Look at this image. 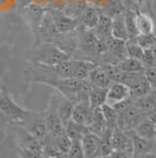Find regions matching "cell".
Instances as JSON below:
<instances>
[{"label":"cell","mask_w":156,"mask_h":158,"mask_svg":"<svg viewBox=\"0 0 156 158\" xmlns=\"http://www.w3.org/2000/svg\"><path fill=\"white\" fill-rule=\"evenodd\" d=\"M72 58L55 43H40L35 45L31 53L32 64L44 66H55Z\"/></svg>","instance_id":"obj_1"},{"label":"cell","mask_w":156,"mask_h":158,"mask_svg":"<svg viewBox=\"0 0 156 158\" xmlns=\"http://www.w3.org/2000/svg\"><path fill=\"white\" fill-rule=\"evenodd\" d=\"M0 111L6 117L10 124H18L27 114L28 110L21 107L15 103L12 94L8 92L6 87L0 92Z\"/></svg>","instance_id":"obj_2"},{"label":"cell","mask_w":156,"mask_h":158,"mask_svg":"<svg viewBox=\"0 0 156 158\" xmlns=\"http://www.w3.org/2000/svg\"><path fill=\"white\" fill-rule=\"evenodd\" d=\"M18 125L24 126L26 130H28L37 138L40 139L41 142L48 135V130H47V125H46L44 112H37L28 110L27 114L24 117V119L20 123H18Z\"/></svg>","instance_id":"obj_3"},{"label":"cell","mask_w":156,"mask_h":158,"mask_svg":"<svg viewBox=\"0 0 156 158\" xmlns=\"http://www.w3.org/2000/svg\"><path fill=\"white\" fill-rule=\"evenodd\" d=\"M124 58H127V41L111 37L107 43V51L101 56L100 64L117 65Z\"/></svg>","instance_id":"obj_4"},{"label":"cell","mask_w":156,"mask_h":158,"mask_svg":"<svg viewBox=\"0 0 156 158\" xmlns=\"http://www.w3.org/2000/svg\"><path fill=\"white\" fill-rule=\"evenodd\" d=\"M13 129L15 131V136H17V142H18V148L21 149H26L29 151L38 152V153H42L44 151V145L42 142L38 139L34 135L26 130L24 126L18 125V124H13Z\"/></svg>","instance_id":"obj_5"},{"label":"cell","mask_w":156,"mask_h":158,"mask_svg":"<svg viewBox=\"0 0 156 158\" xmlns=\"http://www.w3.org/2000/svg\"><path fill=\"white\" fill-rule=\"evenodd\" d=\"M44 116H45L48 135H51L52 137H58L60 135L65 133V124H64V122L61 120L60 116H59L52 97L48 102L47 109L44 111Z\"/></svg>","instance_id":"obj_6"},{"label":"cell","mask_w":156,"mask_h":158,"mask_svg":"<svg viewBox=\"0 0 156 158\" xmlns=\"http://www.w3.org/2000/svg\"><path fill=\"white\" fill-rule=\"evenodd\" d=\"M111 142L113 150L122 151L130 157H133L134 148H133V139H131L130 131H126V130H122L116 126L111 132Z\"/></svg>","instance_id":"obj_7"},{"label":"cell","mask_w":156,"mask_h":158,"mask_svg":"<svg viewBox=\"0 0 156 158\" xmlns=\"http://www.w3.org/2000/svg\"><path fill=\"white\" fill-rule=\"evenodd\" d=\"M49 12L52 14L54 25L57 27V31L60 34H66V33H71L75 31L80 24H79V19L69 17L62 11H55V10H49Z\"/></svg>","instance_id":"obj_8"},{"label":"cell","mask_w":156,"mask_h":158,"mask_svg":"<svg viewBox=\"0 0 156 158\" xmlns=\"http://www.w3.org/2000/svg\"><path fill=\"white\" fill-rule=\"evenodd\" d=\"M130 97H131V92L128 86L122 83H111V85L108 87L106 104L115 106L119 103H122L124 100L129 99Z\"/></svg>","instance_id":"obj_9"},{"label":"cell","mask_w":156,"mask_h":158,"mask_svg":"<svg viewBox=\"0 0 156 158\" xmlns=\"http://www.w3.org/2000/svg\"><path fill=\"white\" fill-rule=\"evenodd\" d=\"M72 119L76 123L84 124L85 126L89 127V125L92 124V119H93V107L89 104L88 99L74 104Z\"/></svg>","instance_id":"obj_10"},{"label":"cell","mask_w":156,"mask_h":158,"mask_svg":"<svg viewBox=\"0 0 156 158\" xmlns=\"http://www.w3.org/2000/svg\"><path fill=\"white\" fill-rule=\"evenodd\" d=\"M52 99L54 100V104H55V107H57V111H58L60 118L64 122V124H66L68 120L72 119L74 103L71 102L69 99H67L66 97H64L61 93L53 94Z\"/></svg>","instance_id":"obj_11"},{"label":"cell","mask_w":156,"mask_h":158,"mask_svg":"<svg viewBox=\"0 0 156 158\" xmlns=\"http://www.w3.org/2000/svg\"><path fill=\"white\" fill-rule=\"evenodd\" d=\"M131 139H133V148H134V157H138L149 152H156V142L155 140H149L138 137L135 132L130 131Z\"/></svg>","instance_id":"obj_12"},{"label":"cell","mask_w":156,"mask_h":158,"mask_svg":"<svg viewBox=\"0 0 156 158\" xmlns=\"http://www.w3.org/2000/svg\"><path fill=\"white\" fill-rule=\"evenodd\" d=\"M100 10L99 7H95L93 5H88L85 7V10L82 11V13L79 17V24L80 26L88 28V30H93L96 26L100 19Z\"/></svg>","instance_id":"obj_13"},{"label":"cell","mask_w":156,"mask_h":158,"mask_svg":"<svg viewBox=\"0 0 156 158\" xmlns=\"http://www.w3.org/2000/svg\"><path fill=\"white\" fill-rule=\"evenodd\" d=\"M87 80L91 83V85L98 86V87H109L113 83L109 76L107 74V72L100 64L92 70Z\"/></svg>","instance_id":"obj_14"},{"label":"cell","mask_w":156,"mask_h":158,"mask_svg":"<svg viewBox=\"0 0 156 158\" xmlns=\"http://www.w3.org/2000/svg\"><path fill=\"white\" fill-rule=\"evenodd\" d=\"M92 31L99 40H108L111 38V18L101 13L99 23Z\"/></svg>","instance_id":"obj_15"},{"label":"cell","mask_w":156,"mask_h":158,"mask_svg":"<svg viewBox=\"0 0 156 158\" xmlns=\"http://www.w3.org/2000/svg\"><path fill=\"white\" fill-rule=\"evenodd\" d=\"M111 37L123 41L129 40V34L124 23V13L111 18Z\"/></svg>","instance_id":"obj_16"},{"label":"cell","mask_w":156,"mask_h":158,"mask_svg":"<svg viewBox=\"0 0 156 158\" xmlns=\"http://www.w3.org/2000/svg\"><path fill=\"white\" fill-rule=\"evenodd\" d=\"M133 131L141 138L149 139V140H155L156 139V125L148 117L143 118Z\"/></svg>","instance_id":"obj_17"},{"label":"cell","mask_w":156,"mask_h":158,"mask_svg":"<svg viewBox=\"0 0 156 158\" xmlns=\"http://www.w3.org/2000/svg\"><path fill=\"white\" fill-rule=\"evenodd\" d=\"M81 142H82L86 158H96L99 142H100V137L98 135L88 131L84 136V138L81 139Z\"/></svg>","instance_id":"obj_18"},{"label":"cell","mask_w":156,"mask_h":158,"mask_svg":"<svg viewBox=\"0 0 156 158\" xmlns=\"http://www.w3.org/2000/svg\"><path fill=\"white\" fill-rule=\"evenodd\" d=\"M88 131L89 130L87 126H85L84 124H80V123H76L73 119L68 120L65 124V133L72 140H75V139L81 140Z\"/></svg>","instance_id":"obj_19"},{"label":"cell","mask_w":156,"mask_h":158,"mask_svg":"<svg viewBox=\"0 0 156 158\" xmlns=\"http://www.w3.org/2000/svg\"><path fill=\"white\" fill-rule=\"evenodd\" d=\"M107 92H108V87H98L92 85L88 93V100L92 107H101L103 104H106Z\"/></svg>","instance_id":"obj_20"},{"label":"cell","mask_w":156,"mask_h":158,"mask_svg":"<svg viewBox=\"0 0 156 158\" xmlns=\"http://www.w3.org/2000/svg\"><path fill=\"white\" fill-rule=\"evenodd\" d=\"M124 23L126 27L129 34L130 41H135L138 35V30H137V23H136V10L127 8L124 12ZM128 40V41H129Z\"/></svg>","instance_id":"obj_21"},{"label":"cell","mask_w":156,"mask_h":158,"mask_svg":"<svg viewBox=\"0 0 156 158\" xmlns=\"http://www.w3.org/2000/svg\"><path fill=\"white\" fill-rule=\"evenodd\" d=\"M101 13L108 15L109 18H114L116 15L123 14L127 10V6L123 0H108V2L102 8H99Z\"/></svg>","instance_id":"obj_22"},{"label":"cell","mask_w":156,"mask_h":158,"mask_svg":"<svg viewBox=\"0 0 156 158\" xmlns=\"http://www.w3.org/2000/svg\"><path fill=\"white\" fill-rule=\"evenodd\" d=\"M136 23L138 34H148L154 32V21L149 14L136 11Z\"/></svg>","instance_id":"obj_23"},{"label":"cell","mask_w":156,"mask_h":158,"mask_svg":"<svg viewBox=\"0 0 156 158\" xmlns=\"http://www.w3.org/2000/svg\"><path fill=\"white\" fill-rule=\"evenodd\" d=\"M116 66L122 72H144V70H146L140 60L128 58V57L124 58L122 61H120Z\"/></svg>","instance_id":"obj_24"},{"label":"cell","mask_w":156,"mask_h":158,"mask_svg":"<svg viewBox=\"0 0 156 158\" xmlns=\"http://www.w3.org/2000/svg\"><path fill=\"white\" fill-rule=\"evenodd\" d=\"M101 110L106 119V123L108 125V129L114 130L117 126V110L114 106L108 105V104H103L101 106Z\"/></svg>","instance_id":"obj_25"},{"label":"cell","mask_w":156,"mask_h":158,"mask_svg":"<svg viewBox=\"0 0 156 158\" xmlns=\"http://www.w3.org/2000/svg\"><path fill=\"white\" fill-rule=\"evenodd\" d=\"M54 144H55L57 150L60 152V155H67L72 145V139L66 133H64L58 137H54Z\"/></svg>","instance_id":"obj_26"},{"label":"cell","mask_w":156,"mask_h":158,"mask_svg":"<svg viewBox=\"0 0 156 158\" xmlns=\"http://www.w3.org/2000/svg\"><path fill=\"white\" fill-rule=\"evenodd\" d=\"M143 50L142 47L140 46L135 41H127V57L128 58H133V59H137L141 61L143 57Z\"/></svg>","instance_id":"obj_27"},{"label":"cell","mask_w":156,"mask_h":158,"mask_svg":"<svg viewBox=\"0 0 156 158\" xmlns=\"http://www.w3.org/2000/svg\"><path fill=\"white\" fill-rule=\"evenodd\" d=\"M136 43L143 50H149L156 44V34L154 32L148 33V34H138L136 38Z\"/></svg>","instance_id":"obj_28"},{"label":"cell","mask_w":156,"mask_h":158,"mask_svg":"<svg viewBox=\"0 0 156 158\" xmlns=\"http://www.w3.org/2000/svg\"><path fill=\"white\" fill-rule=\"evenodd\" d=\"M67 158H86L81 140H79V139L72 140L69 151L67 152Z\"/></svg>","instance_id":"obj_29"},{"label":"cell","mask_w":156,"mask_h":158,"mask_svg":"<svg viewBox=\"0 0 156 158\" xmlns=\"http://www.w3.org/2000/svg\"><path fill=\"white\" fill-rule=\"evenodd\" d=\"M141 63L144 69H149V67H154L156 66V59L154 57V53L151 51V48L149 50H144L143 52V57L141 59Z\"/></svg>","instance_id":"obj_30"},{"label":"cell","mask_w":156,"mask_h":158,"mask_svg":"<svg viewBox=\"0 0 156 158\" xmlns=\"http://www.w3.org/2000/svg\"><path fill=\"white\" fill-rule=\"evenodd\" d=\"M144 77H146L148 84L151 87V90L156 92V66L146 69L144 70Z\"/></svg>","instance_id":"obj_31"},{"label":"cell","mask_w":156,"mask_h":158,"mask_svg":"<svg viewBox=\"0 0 156 158\" xmlns=\"http://www.w3.org/2000/svg\"><path fill=\"white\" fill-rule=\"evenodd\" d=\"M69 4V0H48V8L55 11H64L67 5Z\"/></svg>","instance_id":"obj_32"},{"label":"cell","mask_w":156,"mask_h":158,"mask_svg":"<svg viewBox=\"0 0 156 158\" xmlns=\"http://www.w3.org/2000/svg\"><path fill=\"white\" fill-rule=\"evenodd\" d=\"M18 153H19L20 158H44L42 153L29 151V150L21 149V148H18Z\"/></svg>","instance_id":"obj_33"},{"label":"cell","mask_w":156,"mask_h":158,"mask_svg":"<svg viewBox=\"0 0 156 158\" xmlns=\"http://www.w3.org/2000/svg\"><path fill=\"white\" fill-rule=\"evenodd\" d=\"M32 6L38 8H46L48 6V0H32Z\"/></svg>","instance_id":"obj_34"},{"label":"cell","mask_w":156,"mask_h":158,"mask_svg":"<svg viewBox=\"0 0 156 158\" xmlns=\"http://www.w3.org/2000/svg\"><path fill=\"white\" fill-rule=\"evenodd\" d=\"M111 158H131L130 156H128L127 153H124L122 151H116L113 150V152L111 153Z\"/></svg>","instance_id":"obj_35"},{"label":"cell","mask_w":156,"mask_h":158,"mask_svg":"<svg viewBox=\"0 0 156 158\" xmlns=\"http://www.w3.org/2000/svg\"><path fill=\"white\" fill-rule=\"evenodd\" d=\"M17 4L22 10H26L32 5V0H17Z\"/></svg>","instance_id":"obj_36"},{"label":"cell","mask_w":156,"mask_h":158,"mask_svg":"<svg viewBox=\"0 0 156 158\" xmlns=\"http://www.w3.org/2000/svg\"><path fill=\"white\" fill-rule=\"evenodd\" d=\"M147 117H148V118H149L150 120H151V122L156 125V106L149 112V113H148V116H147Z\"/></svg>","instance_id":"obj_37"},{"label":"cell","mask_w":156,"mask_h":158,"mask_svg":"<svg viewBox=\"0 0 156 158\" xmlns=\"http://www.w3.org/2000/svg\"><path fill=\"white\" fill-rule=\"evenodd\" d=\"M6 123H8V120L6 119V117L1 113V111H0V126H2V125H5Z\"/></svg>","instance_id":"obj_38"},{"label":"cell","mask_w":156,"mask_h":158,"mask_svg":"<svg viewBox=\"0 0 156 158\" xmlns=\"http://www.w3.org/2000/svg\"><path fill=\"white\" fill-rule=\"evenodd\" d=\"M151 51H153V53H154V57H155V59H156V44L151 47Z\"/></svg>","instance_id":"obj_39"},{"label":"cell","mask_w":156,"mask_h":158,"mask_svg":"<svg viewBox=\"0 0 156 158\" xmlns=\"http://www.w3.org/2000/svg\"><path fill=\"white\" fill-rule=\"evenodd\" d=\"M129 2H140V1H142V0H128Z\"/></svg>","instance_id":"obj_40"},{"label":"cell","mask_w":156,"mask_h":158,"mask_svg":"<svg viewBox=\"0 0 156 158\" xmlns=\"http://www.w3.org/2000/svg\"><path fill=\"white\" fill-rule=\"evenodd\" d=\"M4 87H5V86H4L2 84H1V83H0V92L2 91V89H4Z\"/></svg>","instance_id":"obj_41"},{"label":"cell","mask_w":156,"mask_h":158,"mask_svg":"<svg viewBox=\"0 0 156 158\" xmlns=\"http://www.w3.org/2000/svg\"><path fill=\"white\" fill-rule=\"evenodd\" d=\"M44 158H59V157H52V156H44Z\"/></svg>","instance_id":"obj_42"},{"label":"cell","mask_w":156,"mask_h":158,"mask_svg":"<svg viewBox=\"0 0 156 158\" xmlns=\"http://www.w3.org/2000/svg\"><path fill=\"white\" fill-rule=\"evenodd\" d=\"M60 158H67V155H62V156H61Z\"/></svg>","instance_id":"obj_43"},{"label":"cell","mask_w":156,"mask_h":158,"mask_svg":"<svg viewBox=\"0 0 156 158\" xmlns=\"http://www.w3.org/2000/svg\"><path fill=\"white\" fill-rule=\"evenodd\" d=\"M155 142H156V139H155Z\"/></svg>","instance_id":"obj_44"}]
</instances>
